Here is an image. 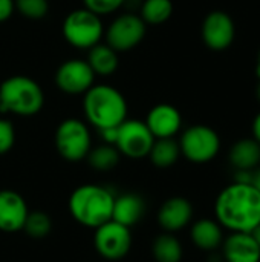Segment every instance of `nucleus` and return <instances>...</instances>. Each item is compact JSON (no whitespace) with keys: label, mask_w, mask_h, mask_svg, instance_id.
I'll list each match as a JSON object with an SVG mask.
<instances>
[{"label":"nucleus","mask_w":260,"mask_h":262,"mask_svg":"<svg viewBox=\"0 0 260 262\" xmlns=\"http://www.w3.org/2000/svg\"><path fill=\"white\" fill-rule=\"evenodd\" d=\"M215 213L221 227L251 233L260 224V192L253 184L234 181L218 195Z\"/></svg>","instance_id":"f257e3e1"},{"label":"nucleus","mask_w":260,"mask_h":262,"mask_svg":"<svg viewBox=\"0 0 260 262\" xmlns=\"http://www.w3.org/2000/svg\"><path fill=\"white\" fill-rule=\"evenodd\" d=\"M115 195L104 186L83 184L69 196V213L81 226L97 229L112 220Z\"/></svg>","instance_id":"f03ea898"},{"label":"nucleus","mask_w":260,"mask_h":262,"mask_svg":"<svg viewBox=\"0 0 260 262\" xmlns=\"http://www.w3.org/2000/svg\"><path fill=\"white\" fill-rule=\"evenodd\" d=\"M83 112L86 121L97 130L116 127L127 118V101L113 86L93 84L83 94Z\"/></svg>","instance_id":"7ed1b4c3"},{"label":"nucleus","mask_w":260,"mask_h":262,"mask_svg":"<svg viewBox=\"0 0 260 262\" xmlns=\"http://www.w3.org/2000/svg\"><path fill=\"white\" fill-rule=\"evenodd\" d=\"M0 104L2 112L18 117H32L43 109L44 94L34 78L11 75L0 83Z\"/></svg>","instance_id":"20e7f679"},{"label":"nucleus","mask_w":260,"mask_h":262,"mask_svg":"<svg viewBox=\"0 0 260 262\" xmlns=\"http://www.w3.org/2000/svg\"><path fill=\"white\" fill-rule=\"evenodd\" d=\"M61 31L64 40L70 46L86 51L98 45L104 37V25L101 17L84 6L70 11L64 17Z\"/></svg>","instance_id":"39448f33"},{"label":"nucleus","mask_w":260,"mask_h":262,"mask_svg":"<svg viewBox=\"0 0 260 262\" xmlns=\"http://www.w3.org/2000/svg\"><path fill=\"white\" fill-rule=\"evenodd\" d=\"M55 147L58 155L70 163L86 160L92 149V135L89 126L78 118L63 120L55 130Z\"/></svg>","instance_id":"423d86ee"},{"label":"nucleus","mask_w":260,"mask_h":262,"mask_svg":"<svg viewBox=\"0 0 260 262\" xmlns=\"http://www.w3.org/2000/svg\"><path fill=\"white\" fill-rule=\"evenodd\" d=\"M178 143L181 155L196 164L211 161L221 150V138L218 132L205 124H195L187 127Z\"/></svg>","instance_id":"0eeeda50"},{"label":"nucleus","mask_w":260,"mask_h":262,"mask_svg":"<svg viewBox=\"0 0 260 262\" xmlns=\"http://www.w3.org/2000/svg\"><path fill=\"white\" fill-rule=\"evenodd\" d=\"M147 25L133 12H123L116 15L104 29L106 43L116 52H127L136 48L146 37Z\"/></svg>","instance_id":"6e6552de"},{"label":"nucleus","mask_w":260,"mask_h":262,"mask_svg":"<svg viewBox=\"0 0 260 262\" xmlns=\"http://www.w3.org/2000/svg\"><path fill=\"white\" fill-rule=\"evenodd\" d=\"M95 252L106 261H120L126 258L132 249V232L113 220L95 229L93 235Z\"/></svg>","instance_id":"1a4fd4ad"},{"label":"nucleus","mask_w":260,"mask_h":262,"mask_svg":"<svg viewBox=\"0 0 260 262\" xmlns=\"http://www.w3.org/2000/svg\"><path fill=\"white\" fill-rule=\"evenodd\" d=\"M155 143V137L149 130L147 124L141 120L126 118L118 126V135L115 147L118 152L132 160H141L149 157Z\"/></svg>","instance_id":"9d476101"},{"label":"nucleus","mask_w":260,"mask_h":262,"mask_svg":"<svg viewBox=\"0 0 260 262\" xmlns=\"http://www.w3.org/2000/svg\"><path fill=\"white\" fill-rule=\"evenodd\" d=\"M95 74L83 58H70L61 63L55 72L57 88L67 95H83L95 84Z\"/></svg>","instance_id":"9b49d317"},{"label":"nucleus","mask_w":260,"mask_h":262,"mask_svg":"<svg viewBox=\"0 0 260 262\" xmlns=\"http://www.w3.org/2000/svg\"><path fill=\"white\" fill-rule=\"evenodd\" d=\"M201 35L208 49L216 52L228 49L236 37V26L231 15L221 9L208 12L202 21Z\"/></svg>","instance_id":"f8f14e48"},{"label":"nucleus","mask_w":260,"mask_h":262,"mask_svg":"<svg viewBox=\"0 0 260 262\" xmlns=\"http://www.w3.org/2000/svg\"><path fill=\"white\" fill-rule=\"evenodd\" d=\"M28 215V204L18 192L11 189L0 190V232L15 233L23 230Z\"/></svg>","instance_id":"ddd939ff"},{"label":"nucleus","mask_w":260,"mask_h":262,"mask_svg":"<svg viewBox=\"0 0 260 262\" xmlns=\"http://www.w3.org/2000/svg\"><path fill=\"white\" fill-rule=\"evenodd\" d=\"M155 137L158 138H175V135L181 130L182 127V117L181 112L167 103H161L153 106L144 121Z\"/></svg>","instance_id":"4468645a"},{"label":"nucleus","mask_w":260,"mask_h":262,"mask_svg":"<svg viewBox=\"0 0 260 262\" xmlns=\"http://www.w3.org/2000/svg\"><path fill=\"white\" fill-rule=\"evenodd\" d=\"M193 218V206L184 196H172L158 210V223L167 233H176L187 227Z\"/></svg>","instance_id":"2eb2a0df"},{"label":"nucleus","mask_w":260,"mask_h":262,"mask_svg":"<svg viewBox=\"0 0 260 262\" xmlns=\"http://www.w3.org/2000/svg\"><path fill=\"white\" fill-rule=\"evenodd\" d=\"M222 256L227 262H260V247L251 233L231 232L222 241Z\"/></svg>","instance_id":"dca6fc26"},{"label":"nucleus","mask_w":260,"mask_h":262,"mask_svg":"<svg viewBox=\"0 0 260 262\" xmlns=\"http://www.w3.org/2000/svg\"><path fill=\"white\" fill-rule=\"evenodd\" d=\"M146 210H147V204L141 195L132 192L123 193L115 196L112 220L126 227H133L144 218Z\"/></svg>","instance_id":"f3484780"},{"label":"nucleus","mask_w":260,"mask_h":262,"mask_svg":"<svg viewBox=\"0 0 260 262\" xmlns=\"http://www.w3.org/2000/svg\"><path fill=\"white\" fill-rule=\"evenodd\" d=\"M190 238L198 249L211 252V250H216L219 246H222V241H224L222 227L218 221L204 218V220L196 221L192 226Z\"/></svg>","instance_id":"a211bd4d"},{"label":"nucleus","mask_w":260,"mask_h":262,"mask_svg":"<svg viewBox=\"0 0 260 262\" xmlns=\"http://www.w3.org/2000/svg\"><path fill=\"white\" fill-rule=\"evenodd\" d=\"M230 163L236 170H253L260 163V144L254 138L236 141L230 150Z\"/></svg>","instance_id":"6ab92c4d"},{"label":"nucleus","mask_w":260,"mask_h":262,"mask_svg":"<svg viewBox=\"0 0 260 262\" xmlns=\"http://www.w3.org/2000/svg\"><path fill=\"white\" fill-rule=\"evenodd\" d=\"M86 61L95 75L109 77L118 69V52L112 49L107 43H98L92 46L87 52Z\"/></svg>","instance_id":"aec40b11"},{"label":"nucleus","mask_w":260,"mask_h":262,"mask_svg":"<svg viewBox=\"0 0 260 262\" xmlns=\"http://www.w3.org/2000/svg\"><path fill=\"white\" fill-rule=\"evenodd\" d=\"M179 157H181V149H179V143L175 138L155 140L149 154L152 164L158 169L172 167L173 164H176Z\"/></svg>","instance_id":"412c9836"},{"label":"nucleus","mask_w":260,"mask_h":262,"mask_svg":"<svg viewBox=\"0 0 260 262\" xmlns=\"http://www.w3.org/2000/svg\"><path fill=\"white\" fill-rule=\"evenodd\" d=\"M152 255L156 262H181L184 256V249L173 233L164 232L162 235L155 238Z\"/></svg>","instance_id":"4be33fe9"},{"label":"nucleus","mask_w":260,"mask_h":262,"mask_svg":"<svg viewBox=\"0 0 260 262\" xmlns=\"http://www.w3.org/2000/svg\"><path fill=\"white\" fill-rule=\"evenodd\" d=\"M87 163L89 166L97 172H109L115 169L120 163L121 154L113 144H100L97 147H92L87 154Z\"/></svg>","instance_id":"5701e85b"},{"label":"nucleus","mask_w":260,"mask_h":262,"mask_svg":"<svg viewBox=\"0 0 260 262\" xmlns=\"http://www.w3.org/2000/svg\"><path fill=\"white\" fill-rule=\"evenodd\" d=\"M173 14V3L172 0H144L141 3V14L139 17L144 20L146 25H162L166 23Z\"/></svg>","instance_id":"b1692460"},{"label":"nucleus","mask_w":260,"mask_h":262,"mask_svg":"<svg viewBox=\"0 0 260 262\" xmlns=\"http://www.w3.org/2000/svg\"><path fill=\"white\" fill-rule=\"evenodd\" d=\"M23 232L32 239H44L52 232V218L43 210L29 212L23 226Z\"/></svg>","instance_id":"393cba45"},{"label":"nucleus","mask_w":260,"mask_h":262,"mask_svg":"<svg viewBox=\"0 0 260 262\" xmlns=\"http://www.w3.org/2000/svg\"><path fill=\"white\" fill-rule=\"evenodd\" d=\"M14 6L20 15L29 20H40L49 12L48 0H14Z\"/></svg>","instance_id":"a878e982"},{"label":"nucleus","mask_w":260,"mask_h":262,"mask_svg":"<svg viewBox=\"0 0 260 262\" xmlns=\"http://www.w3.org/2000/svg\"><path fill=\"white\" fill-rule=\"evenodd\" d=\"M126 3H127V0H83L84 8H87L89 11L95 12L100 17L109 15V14L118 11Z\"/></svg>","instance_id":"bb28decb"},{"label":"nucleus","mask_w":260,"mask_h":262,"mask_svg":"<svg viewBox=\"0 0 260 262\" xmlns=\"http://www.w3.org/2000/svg\"><path fill=\"white\" fill-rule=\"evenodd\" d=\"M15 144V127L14 124L6 120L0 118V157L8 154Z\"/></svg>","instance_id":"cd10ccee"},{"label":"nucleus","mask_w":260,"mask_h":262,"mask_svg":"<svg viewBox=\"0 0 260 262\" xmlns=\"http://www.w3.org/2000/svg\"><path fill=\"white\" fill-rule=\"evenodd\" d=\"M14 0H0V23L6 21L14 12Z\"/></svg>","instance_id":"c85d7f7f"},{"label":"nucleus","mask_w":260,"mask_h":262,"mask_svg":"<svg viewBox=\"0 0 260 262\" xmlns=\"http://www.w3.org/2000/svg\"><path fill=\"white\" fill-rule=\"evenodd\" d=\"M98 132H100V135H101V138H103V143H106V144H113V146H115L116 135H118V126H116V127L100 129Z\"/></svg>","instance_id":"c756f323"},{"label":"nucleus","mask_w":260,"mask_h":262,"mask_svg":"<svg viewBox=\"0 0 260 262\" xmlns=\"http://www.w3.org/2000/svg\"><path fill=\"white\" fill-rule=\"evenodd\" d=\"M253 135H254V140L260 144V112L253 120Z\"/></svg>","instance_id":"7c9ffc66"},{"label":"nucleus","mask_w":260,"mask_h":262,"mask_svg":"<svg viewBox=\"0 0 260 262\" xmlns=\"http://www.w3.org/2000/svg\"><path fill=\"white\" fill-rule=\"evenodd\" d=\"M253 186L260 192V169L253 172Z\"/></svg>","instance_id":"2f4dec72"},{"label":"nucleus","mask_w":260,"mask_h":262,"mask_svg":"<svg viewBox=\"0 0 260 262\" xmlns=\"http://www.w3.org/2000/svg\"><path fill=\"white\" fill-rule=\"evenodd\" d=\"M251 235H253V238H254V241L257 243V246L260 247V224L251 232Z\"/></svg>","instance_id":"473e14b6"},{"label":"nucleus","mask_w":260,"mask_h":262,"mask_svg":"<svg viewBox=\"0 0 260 262\" xmlns=\"http://www.w3.org/2000/svg\"><path fill=\"white\" fill-rule=\"evenodd\" d=\"M256 74H257V77L260 78V51H259V55H257V64H256Z\"/></svg>","instance_id":"72a5a7b5"},{"label":"nucleus","mask_w":260,"mask_h":262,"mask_svg":"<svg viewBox=\"0 0 260 262\" xmlns=\"http://www.w3.org/2000/svg\"><path fill=\"white\" fill-rule=\"evenodd\" d=\"M256 94H257V100H259V103H260V78H259V84H257V91H256Z\"/></svg>","instance_id":"f704fd0d"},{"label":"nucleus","mask_w":260,"mask_h":262,"mask_svg":"<svg viewBox=\"0 0 260 262\" xmlns=\"http://www.w3.org/2000/svg\"><path fill=\"white\" fill-rule=\"evenodd\" d=\"M0 112H2V104H0Z\"/></svg>","instance_id":"c9c22d12"}]
</instances>
